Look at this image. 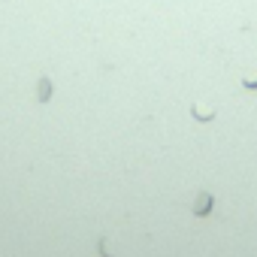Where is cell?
I'll use <instances>...</instances> for the list:
<instances>
[{"mask_svg":"<svg viewBox=\"0 0 257 257\" xmlns=\"http://www.w3.org/2000/svg\"><path fill=\"white\" fill-rule=\"evenodd\" d=\"M242 88H245V91H257V79H245Z\"/></svg>","mask_w":257,"mask_h":257,"instance_id":"277c9868","label":"cell"},{"mask_svg":"<svg viewBox=\"0 0 257 257\" xmlns=\"http://www.w3.org/2000/svg\"><path fill=\"white\" fill-rule=\"evenodd\" d=\"M212 209H215V197H212L209 191H200L197 200H194V215H197V218H206Z\"/></svg>","mask_w":257,"mask_h":257,"instance_id":"6da1fadb","label":"cell"},{"mask_svg":"<svg viewBox=\"0 0 257 257\" xmlns=\"http://www.w3.org/2000/svg\"><path fill=\"white\" fill-rule=\"evenodd\" d=\"M191 112H194V118H197V121H203V124H209V121L215 118V112H200L197 106H191Z\"/></svg>","mask_w":257,"mask_h":257,"instance_id":"3957f363","label":"cell"},{"mask_svg":"<svg viewBox=\"0 0 257 257\" xmlns=\"http://www.w3.org/2000/svg\"><path fill=\"white\" fill-rule=\"evenodd\" d=\"M52 91H55V85H52L49 76H43L40 82H36V100H40V103H49L52 100Z\"/></svg>","mask_w":257,"mask_h":257,"instance_id":"7a4b0ae2","label":"cell"}]
</instances>
